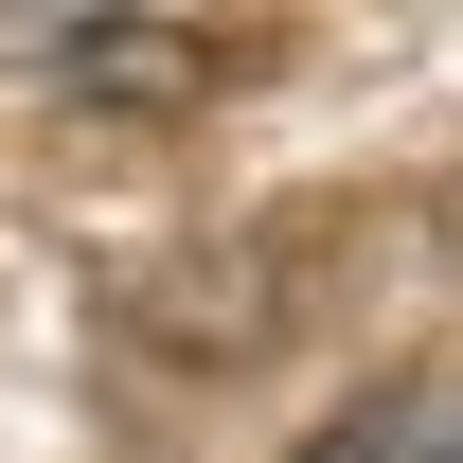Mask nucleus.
Listing matches in <instances>:
<instances>
[{
	"mask_svg": "<svg viewBox=\"0 0 463 463\" xmlns=\"http://www.w3.org/2000/svg\"><path fill=\"white\" fill-rule=\"evenodd\" d=\"M303 463H463V374H392V392H356Z\"/></svg>",
	"mask_w": 463,
	"mask_h": 463,
	"instance_id": "f257e3e1",
	"label": "nucleus"
},
{
	"mask_svg": "<svg viewBox=\"0 0 463 463\" xmlns=\"http://www.w3.org/2000/svg\"><path fill=\"white\" fill-rule=\"evenodd\" d=\"M54 71H71V90H143V108H178V90H214V36H161V18H125V0H108Z\"/></svg>",
	"mask_w": 463,
	"mask_h": 463,
	"instance_id": "f03ea898",
	"label": "nucleus"
}]
</instances>
